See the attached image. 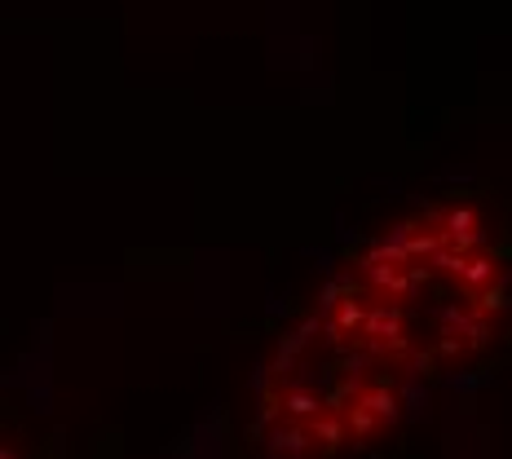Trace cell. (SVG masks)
Instances as JSON below:
<instances>
[{
	"label": "cell",
	"instance_id": "cell-1",
	"mask_svg": "<svg viewBox=\"0 0 512 459\" xmlns=\"http://www.w3.org/2000/svg\"><path fill=\"white\" fill-rule=\"evenodd\" d=\"M508 270L482 208L442 199L354 256L265 362L256 442L332 459L393 433L433 380L495 345Z\"/></svg>",
	"mask_w": 512,
	"mask_h": 459
},
{
	"label": "cell",
	"instance_id": "cell-2",
	"mask_svg": "<svg viewBox=\"0 0 512 459\" xmlns=\"http://www.w3.org/2000/svg\"><path fill=\"white\" fill-rule=\"evenodd\" d=\"M0 459H23V455H14V451H0Z\"/></svg>",
	"mask_w": 512,
	"mask_h": 459
}]
</instances>
